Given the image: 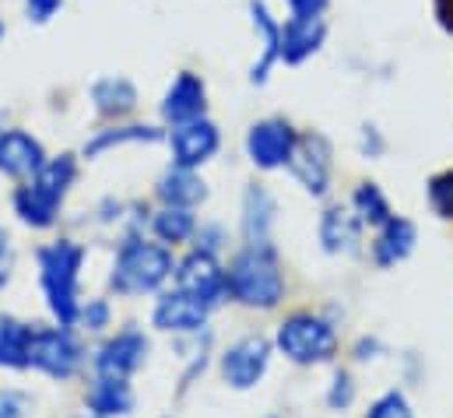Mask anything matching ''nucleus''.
Here are the masks:
<instances>
[{
  "label": "nucleus",
  "instance_id": "37",
  "mask_svg": "<svg viewBox=\"0 0 453 418\" xmlns=\"http://www.w3.org/2000/svg\"><path fill=\"white\" fill-rule=\"evenodd\" d=\"M0 39H4V25H0Z\"/></svg>",
  "mask_w": 453,
  "mask_h": 418
},
{
  "label": "nucleus",
  "instance_id": "20",
  "mask_svg": "<svg viewBox=\"0 0 453 418\" xmlns=\"http://www.w3.org/2000/svg\"><path fill=\"white\" fill-rule=\"evenodd\" d=\"M88 408L96 418L130 415L134 408V391L127 383V376H99L88 391Z\"/></svg>",
  "mask_w": 453,
  "mask_h": 418
},
{
  "label": "nucleus",
  "instance_id": "36",
  "mask_svg": "<svg viewBox=\"0 0 453 418\" xmlns=\"http://www.w3.org/2000/svg\"><path fill=\"white\" fill-rule=\"evenodd\" d=\"M436 14H440L443 28H447V32H453V0H436Z\"/></svg>",
  "mask_w": 453,
  "mask_h": 418
},
{
  "label": "nucleus",
  "instance_id": "24",
  "mask_svg": "<svg viewBox=\"0 0 453 418\" xmlns=\"http://www.w3.org/2000/svg\"><path fill=\"white\" fill-rule=\"evenodd\" d=\"M32 327L18 320H0V366L7 369H25L28 366V344H32Z\"/></svg>",
  "mask_w": 453,
  "mask_h": 418
},
{
  "label": "nucleus",
  "instance_id": "28",
  "mask_svg": "<svg viewBox=\"0 0 453 418\" xmlns=\"http://www.w3.org/2000/svg\"><path fill=\"white\" fill-rule=\"evenodd\" d=\"M429 201L443 218H453V173H443L429 183Z\"/></svg>",
  "mask_w": 453,
  "mask_h": 418
},
{
  "label": "nucleus",
  "instance_id": "5",
  "mask_svg": "<svg viewBox=\"0 0 453 418\" xmlns=\"http://www.w3.org/2000/svg\"><path fill=\"white\" fill-rule=\"evenodd\" d=\"M28 366H35V369H42V373H50L57 380H67L81 366V344L71 337L67 327L35 330L32 344H28Z\"/></svg>",
  "mask_w": 453,
  "mask_h": 418
},
{
  "label": "nucleus",
  "instance_id": "15",
  "mask_svg": "<svg viewBox=\"0 0 453 418\" xmlns=\"http://www.w3.org/2000/svg\"><path fill=\"white\" fill-rule=\"evenodd\" d=\"M250 18H253V32L260 39V60L253 64L250 71V81L253 85H264L274 60H281V25L274 21V14L267 11L264 0H250Z\"/></svg>",
  "mask_w": 453,
  "mask_h": 418
},
{
  "label": "nucleus",
  "instance_id": "6",
  "mask_svg": "<svg viewBox=\"0 0 453 418\" xmlns=\"http://www.w3.org/2000/svg\"><path fill=\"white\" fill-rule=\"evenodd\" d=\"M292 176L313 194V197H324L327 187H331V144L327 137L320 134H303L296 137V148H292Z\"/></svg>",
  "mask_w": 453,
  "mask_h": 418
},
{
  "label": "nucleus",
  "instance_id": "35",
  "mask_svg": "<svg viewBox=\"0 0 453 418\" xmlns=\"http://www.w3.org/2000/svg\"><path fill=\"white\" fill-rule=\"evenodd\" d=\"M11 264H14V253H11V246H7V236H0V289H4L7 278H11Z\"/></svg>",
  "mask_w": 453,
  "mask_h": 418
},
{
  "label": "nucleus",
  "instance_id": "12",
  "mask_svg": "<svg viewBox=\"0 0 453 418\" xmlns=\"http://www.w3.org/2000/svg\"><path fill=\"white\" fill-rule=\"evenodd\" d=\"M204 109H208V89H204V81H201L197 74L183 71V74L173 81V89L165 92V99H162V116H165L173 127H180V123L201 120Z\"/></svg>",
  "mask_w": 453,
  "mask_h": 418
},
{
  "label": "nucleus",
  "instance_id": "7",
  "mask_svg": "<svg viewBox=\"0 0 453 418\" xmlns=\"http://www.w3.org/2000/svg\"><path fill=\"white\" fill-rule=\"evenodd\" d=\"M176 285H180L187 296L201 299L204 306L222 303V296L228 292L226 271L219 267L215 253H208V250H197V253H190V257L180 264V271H176Z\"/></svg>",
  "mask_w": 453,
  "mask_h": 418
},
{
  "label": "nucleus",
  "instance_id": "29",
  "mask_svg": "<svg viewBox=\"0 0 453 418\" xmlns=\"http://www.w3.org/2000/svg\"><path fill=\"white\" fill-rule=\"evenodd\" d=\"M365 418H415V415H411V408H408L404 394L390 391V394H383V398L372 405V412H369Z\"/></svg>",
  "mask_w": 453,
  "mask_h": 418
},
{
  "label": "nucleus",
  "instance_id": "11",
  "mask_svg": "<svg viewBox=\"0 0 453 418\" xmlns=\"http://www.w3.org/2000/svg\"><path fill=\"white\" fill-rule=\"evenodd\" d=\"M42 144L25 130H0V173L14 180H32L46 166Z\"/></svg>",
  "mask_w": 453,
  "mask_h": 418
},
{
  "label": "nucleus",
  "instance_id": "34",
  "mask_svg": "<svg viewBox=\"0 0 453 418\" xmlns=\"http://www.w3.org/2000/svg\"><path fill=\"white\" fill-rule=\"evenodd\" d=\"M327 4H331V0H288L292 14H303V18H320Z\"/></svg>",
  "mask_w": 453,
  "mask_h": 418
},
{
  "label": "nucleus",
  "instance_id": "25",
  "mask_svg": "<svg viewBox=\"0 0 453 418\" xmlns=\"http://www.w3.org/2000/svg\"><path fill=\"white\" fill-rule=\"evenodd\" d=\"M137 141H162V130H155V127H119V130H103L99 137H92V141L85 144V155L96 159V155L110 151V148H116V144H137Z\"/></svg>",
  "mask_w": 453,
  "mask_h": 418
},
{
  "label": "nucleus",
  "instance_id": "8",
  "mask_svg": "<svg viewBox=\"0 0 453 418\" xmlns=\"http://www.w3.org/2000/svg\"><path fill=\"white\" fill-rule=\"evenodd\" d=\"M296 148V130L285 120H260L246 134V155L260 169H278L292 159Z\"/></svg>",
  "mask_w": 453,
  "mask_h": 418
},
{
  "label": "nucleus",
  "instance_id": "4",
  "mask_svg": "<svg viewBox=\"0 0 453 418\" xmlns=\"http://www.w3.org/2000/svg\"><path fill=\"white\" fill-rule=\"evenodd\" d=\"M278 348L299 362V366H313V362H327L338 352V334L327 320L313 314H296L288 316L278 327Z\"/></svg>",
  "mask_w": 453,
  "mask_h": 418
},
{
  "label": "nucleus",
  "instance_id": "14",
  "mask_svg": "<svg viewBox=\"0 0 453 418\" xmlns=\"http://www.w3.org/2000/svg\"><path fill=\"white\" fill-rule=\"evenodd\" d=\"M144 359H148V337L137 330H123L99 352L96 369L99 376H130Z\"/></svg>",
  "mask_w": 453,
  "mask_h": 418
},
{
  "label": "nucleus",
  "instance_id": "33",
  "mask_svg": "<svg viewBox=\"0 0 453 418\" xmlns=\"http://www.w3.org/2000/svg\"><path fill=\"white\" fill-rule=\"evenodd\" d=\"M25 415V398L14 391H0V418H21Z\"/></svg>",
  "mask_w": 453,
  "mask_h": 418
},
{
  "label": "nucleus",
  "instance_id": "23",
  "mask_svg": "<svg viewBox=\"0 0 453 418\" xmlns=\"http://www.w3.org/2000/svg\"><path fill=\"white\" fill-rule=\"evenodd\" d=\"M14 208L21 214V221L35 225V228H46L57 221V211H60V201L53 194H46L42 187L35 183H25L18 194H14Z\"/></svg>",
  "mask_w": 453,
  "mask_h": 418
},
{
  "label": "nucleus",
  "instance_id": "18",
  "mask_svg": "<svg viewBox=\"0 0 453 418\" xmlns=\"http://www.w3.org/2000/svg\"><path fill=\"white\" fill-rule=\"evenodd\" d=\"M158 197L165 201V208H197L208 197V187L194 169L176 166L158 180Z\"/></svg>",
  "mask_w": 453,
  "mask_h": 418
},
{
  "label": "nucleus",
  "instance_id": "19",
  "mask_svg": "<svg viewBox=\"0 0 453 418\" xmlns=\"http://www.w3.org/2000/svg\"><path fill=\"white\" fill-rule=\"evenodd\" d=\"M415 250V225L408 218H390L380 225V236L372 243V257L380 267H390L397 260H404Z\"/></svg>",
  "mask_w": 453,
  "mask_h": 418
},
{
  "label": "nucleus",
  "instance_id": "22",
  "mask_svg": "<svg viewBox=\"0 0 453 418\" xmlns=\"http://www.w3.org/2000/svg\"><path fill=\"white\" fill-rule=\"evenodd\" d=\"M274 197L264 187H250L242 201V232L246 243H271V225H274Z\"/></svg>",
  "mask_w": 453,
  "mask_h": 418
},
{
  "label": "nucleus",
  "instance_id": "13",
  "mask_svg": "<svg viewBox=\"0 0 453 418\" xmlns=\"http://www.w3.org/2000/svg\"><path fill=\"white\" fill-rule=\"evenodd\" d=\"M327 39V25L324 18H303V14H292L285 25H281V60L285 64H303L310 60Z\"/></svg>",
  "mask_w": 453,
  "mask_h": 418
},
{
  "label": "nucleus",
  "instance_id": "1",
  "mask_svg": "<svg viewBox=\"0 0 453 418\" xmlns=\"http://www.w3.org/2000/svg\"><path fill=\"white\" fill-rule=\"evenodd\" d=\"M226 282H228V292L242 306L271 310L285 296V278H281V267H278V257H274L271 243H250L232 260Z\"/></svg>",
  "mask_w": 453,
  "mask_h": 418
},
{
  "label": "nucleus",
  "instance_id": "10",
  "mask_svg": "<svg viewBox=\"0 0 453 418\" xmlns=\"http://www.w3.org/2000/svg\"><path fill=\"white\" fill-rule=\"evenodd\" d=\"M267 359H271V344L264 337H242L239 344H232L222 359V376H226L228 387L235 391H250L264 369H267Z\"/></svg>",
  "mask_w": 453,
  "mask_h": 418
},
{
  "label": "nucleus",
  "instance_id": "31",
  "mask_svg": "<svg viewBox=\"0 0 453 418\" xmlns=\"http://www.w3.org/2000/svg\"><path fill=\"white\" fill-rule=\"evenodd\" d=\"M331 408H348L351 401H355V383H351V376L348 373H338L334 376V387H331Z\"/></svg>",
  "mask_w": 453,
  "mask_h": 418
},
{
  "label": "nucleus",
  "instance_id": "32",
  "mask_svg": "<svg viewBox=\"0 0 453 418\" xmlns=\"http://www.w3.org/2000/svg\"><path fill=\"white\" fill-rule=\"evenodd\" d=\"M78 320H85V327L99 330V327H106V323H110V306H106L103 299H96V303H88L85 310H78Z\"/></svg>",
  "mask_w": 453,
  "mask_h": 418
},
{
  "label": "nucleus",
  "instance_id": "26",
  "mask_svg": "<svg viewBox=\"0 0 453 418\" xmlns=\"http://www.w3.org/2000/svg\"><path fill=\"white\" fill-rule=\"evenodd\" d=\"M151 228H155V236H158L162 243H183V239H190V236H194L197 221H194L190 208H165V211H158V214H155Z\"/></svg>",
  "mask_w": 453,
  "mask_h": 418
},
{
  "label": "nucleus",
  "instance_id": "2",
  "mask_svg": "<svg viewBox=\"0 0 453 418\" xmlns=\"http://www.w3.org/2000/svg\"><path fill=\"white\" fill-rule=\"evenodd\" d=\"M85 264V250L78 243H53L39 250V271H42V292L60 327H71L78 320V275Z\"/></svg>",
  "mask_w": 453,
  "mask_h": 418
},
{
  "label": "nucleus",
  "instance_id": "27",
  "mask_svg": "<svg viewBox=\"0 0 453 418\" xmlns=\"http://www.w3.org/2000/svg\"><path fill=\"white\" fill-rule=\"evenodd\" d=\"M351 205H355V214H358L365 225H383V221L394 218V214H390V205H387V197L380 194L376 183H362V187L355 190Z\"/></svg>",
  "mask_w": 453,
  "mask_h": 418
},
{
  "label": "nucleus",
  "instance_id": "3",
  "mask_svg": "<svg viewBox=\"0 0 453 418\" xmlns=\"http://www.w3.org/2000/svg\"><path fill=\"white\" fill-rule=\"evenodd\" d=\"M169 275H173V253L165 246L130 239L116 257L113 289L119 296H144V292H155Z\"/></svg>",
  "mask_w": 453,
  "mask_h": 418
},
{
  "label": "nucleus",
  "instance_id": "16",
  "mask_svg": "<svg viewBox=\"0 0 453 418\" xmlns=\"http://www.w3.org/2000/svg\"><path fill=\"white\" fill-rule=\"evenodd\" d=\"M208 310L211 306H204L201 299H194L183 289H176V292H169V296L158 299V306H155V327H162V330H201L204 320H208Z\"/></svg>",
  "mask_w": 453,
  "mask_h": 418
},
{
  "label": "nucleus",
  "instance_id": "17",
  "mask_svg": "<svg viewBox=\"0 0 453 418\" xmlns=\"http://www.w3.org/2000/svg\"><path fill=\"white\" fill-rule=\"evenodd\" d=\"M358 236H362V218H355L348 208L324 211L320 218V239H324V250L327 253H355L358 250Z\"/></svg>",
  "mask_w": 453,
  "mask_h": 418
},
{
  "label": "nucleus",
  "instance_id": "30",
  "mask_svg": "<svg viewBox=\"0 0 453 418\" xmlns=\"http://www.w3.org/2000/svg\"><path fill=\"white\" fill-rule=\"evenodd\" d=\"M60 7H64V0H25V14L35 25H46Z\"/></svg>",
  "mask_w": 453,
  "mask_h": 418
},
{
  "label": "nucleus",
  "instance_id": "21",
  "mask_svg": "<svg viewBox=\"0 0 453 418\" xmlns=\"http://www.w3.org/2000/svg\"><path fill=\"white\" fill-rule=\"evenodd\" d=\"M92 103L106 120H123V116H130L137 109V89L127 78L110 74V78H99L92 85Z\"/></svg>",
  "mask_w": 453,
  "mask_h": 418
},
{
  "label": "nucleus",
  "instance_id": "9",
  "mask_svg": "<svg viewBox=\"0 0 453 418\" xmlns=\"http://www.w3.org/2000/svg\"><path fill=\"white\" fill-rule=\"evenodd\" d=\"M169 144H173V162H176V166H183V169H197V166H204V162L219 151L222 137H219V127H215L211 120L201 116V120L180 123V127L173 130Z\"/></svg>",
  "mask_w": 453,
  "mask_h": 418
}]
</instances>
